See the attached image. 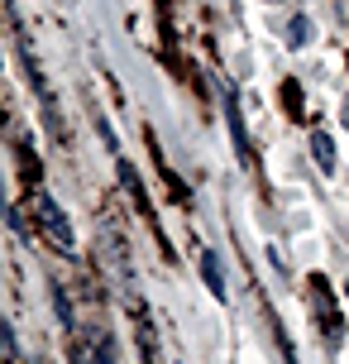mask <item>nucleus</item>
Listing matches in <instances>:
<instances>
[{"label":"nucleus","mask_w":349,"mask_h":364,"mask_svg":"<svg viewBox=\"0 0 349 364\" xmlns=\"http://www.w3.org/2000/svg\"><path fill=\"white\" fill-rule=\"evenodd\" d=\"M38 220H43V235L53 240L57 250H67V255H72V250H77V235H72V225H67V211H62L48 192H38Z\"/></svg>","instance_id":"f257e3e1"},{"label":"nucleus","mask_w":349,"mask_h":364,"mask_svg":"<svg viewBox=\"0 0 349 364\" xmlns=\"http://www.w3.org/2000/svg\"><path fill=\"white\" fill-rule=\"evenodd\" d=\"M225 120H230V134H235V149H239V159H249V129H244V115H239V101H235V91H225Z\"/></svg>","instance_id":"f03ea898"},{"label":"nucleus","mask_w":349,"mask_h":364,"mask_svg":"<svg viewBox=\"0 0 349 364\" xmlns=\"http://www.w3.org/2000/svg\"><path fill=\"white\" fill-rule=\"evenodd\" d=\"M201 278H206V288L216 292V297H230V288H225V269H221V255H211V250H206L201 255Z\"/></svg>","instance_id":"7ed1b4c3"},{"label":"nucleus","mask_w":349,"mask_h":364,"mask_svg":"<svg viewBox=\"0 0 349 364\" xmlns=\"http://www.w3.org/2000/svg\"><path fill=\"white\" fill-rule=\"evenodd\" d=\"M311 159H316L321 173H335V139L331 134H321V129L311 134Z\"/></svg>","instance_id":"20e7f679"},{"label":"nucleus","mask_w":349,"mask_h":364,"mask_svg":"<svg viewBox=\"0 0 349 364\" xmlns=\"http://www.w3.org/2000/svg\"><path fill=\"white\" fill-rule=\"evenodd\" d=\"M120 187H125L129 197H134V206H148V197H144V182H139L134 164H125V159H120Z\"/></svg>","instance_id":"39448f33"},{"label":"nucleus","mask_w":349,"mask_h":364,"mask_svg":"<svg viewBox=\"0 0 349 364\" xmlns=\"http://www.w3.org/2000/svg\"><path fill=\"white\" fill-rule=\"evenodd\" d=\"M311 34H316V24L306 15H297L292 24H287V48H301V43H311Z\"/></svg>","instance_id":"423d86ee"},{"label":"nucleus","mask_w":349,"mask_h":364,"mask_svg":"<svg viewBox=\"0 0 349 364\" xmlns=\"http://www.w3.org/2000/svg\"><path fill=\"white\" fill-rule=\"evenodd\" d=\"M53 307H57V321L72 331V326H77V316H72V302H67V292H62V288H53Z\"/></svg>","instance_id":"0eeeda50"},{"label":"nucleus","mask_w":349,"mask_h":364,"mask_svg":"<svg viewBox=\"0 0 349 364\" xmlns=\"http://www.w3.org/2000/svg\"><path fill=\"white\" fill-rule=\"evenodd\" d=\"M0 336H5V360H15V355H19V341H15V326H10V321H5V326H0Z\"/></svg>","instance_id":"6e6552de"},{"label":"nucleus","mask_w":349,"mask_h":364,"mask_svg":"<svg viewBox=\"0 0 349 364\" xmlns=\"http://www.w3.org/2000/svg\"><path fill=\"white\" fill-rule=\"evenodd\" d=\"M345 125H349V101H345Z\"/></svg>","instance_id":"1a4fd4ad"},{"label":"nucleus","mask_w":349,"mask_h":364,"mask_svg":"<svg viewBox=\"0 0 349 364\" xmlns=\"http://www.w3.org/2000/svg\"><path fill=\"white\" fill-rule=\"evenodd\" d=\"M345 297H349V283H345Z\"/></svg>","instance_id":"9d476101"}]
</instances>
